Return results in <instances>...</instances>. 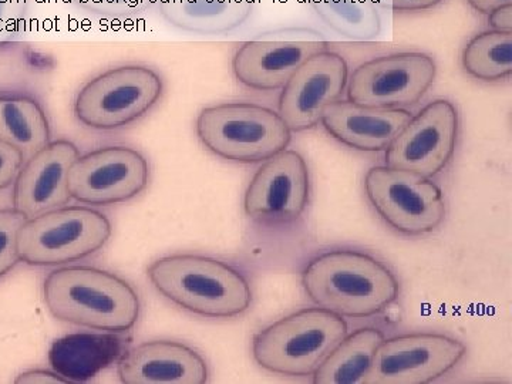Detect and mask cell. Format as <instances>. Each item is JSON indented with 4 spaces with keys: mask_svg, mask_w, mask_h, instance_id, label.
Wrapping results in <instances>:
<instances>
[{
    "mask_svg": "<svg viewBox=\"0 0 512 384\" xmlns=\"http://www.w3.org/2000/svg\"><path fill=\"white\" fill-rule=\"evenodd\" d=\"M464 70L485 83L508 80L512 74V33L488 32L474 36L461 56Z\"/></svg>",
    "mask_w": 512,
    "mask_h": 384,
    "instance_id": "obj_22",
    "label": "cell"
},
{
    "mask_svg": "<svg viewBox=\"0 0 512 384\" xmlns=\"http://www.w3.org/2000/svg\"><path fill=\"white\" fill-rule=\"evenodd\" d=\"M488 25L495 32L512 33V5L493 10L488 15Z\"/></svg>",
    "mask_w": 512,
    "mask_h": 384,
    "instance_id": "obj_28",
    "label": "cell"
},
{
    "mask_svg": "<svg viewBox=\"0 0 512 384\" xmlns=\"http://www.w3.org/2000/svg\"><path fill=\"white\" fill-rule=\"evenodd\" d=\"M72 380L69 377L63 376L59 372H50V370H28V372L22 373L15 380L18 384H57V383H70Z\"/></svg>",
    "mask_w": 512,
    "mask_h": 384,
    "instance_id": "obj_27",
    "label": "cell"
},
{
    "mask_svg": "<svg viewBox=\"0 0 512 384\" xmlns=\"http://www.w3.org/2000/svg\"><path fill=\"white\" fill-rule=\"evenodd\" d=\"M197 136L214 156L238 164L264 163L292 141L279 113L247 101L205 107L197 119Z\"/></svg>",
    "mask_w": 512,
    "mask_h": 384,
    "instance_id": "obj_5",
    "label": "cell"
},
{
    "mask_svg": "<svg viewBox=\"0 0 512 384\" xmlns=\"http://www.w3.org/2000/svg\"><path fill=\"white\" fill-rule=\"evenodd\" d=\"M326 49V42H245L232 59V72L248 89L275 92L309 57Z\"/></svg>",
    "mask_w": 512,
    "mask_h": 384,
    "instance_id": "obj_18",
    "label": "cell"
},
{
    "mask_svg": "<svg viewBox=\"0 0 512 384\" xmlns=\"http://www.w3.org/2000/svg\"><path fill=\"white\" fill-rule=\"evenodd\" d=\"M113 234L103 212L89 207H60L29 218L20 228V261L30 266H59L100 251Z\"/></svg>",
    "mask_w": 512,
    "mask_h": 384,
    "instance_id": "obj_6",
    "label": "cell"
},
{
    "mask_svg": "<svg viewBox=\"0 0 512 384\" xmlns=\"http://www.w3.org/2000/svg\"><path fill=\"white\" fill-rule=\"evenodd\" d=\"M25 163V156L18 148L0 140V191L15 183L20 168Z\"/></svg>",
    "mask_w": 512,
    "mask_h": 384,
    "instance_id": "obj_25",
    "label": "cell"
},
{
    "mask_svg": "<svg viewBox=\"0 0 512 384\" xmlns=\"http://www.w3.org/2000/svg\"><path fill=\"white\" fill-rule=\"evenodd\" d=\"M150 165L140 151L126 146L97 148L74 161L69 191L74 200L109 207L136 198L146 190Z\"/></svg>",
    "mask_w": 512,
    "mask_h": 384,
    "instance_id": "obj_12",
    "label": "cell"
},
{
    "mask_svg": "<svg viewBox=\"0 0 512 384\" xmlns=\"http://www.w3.org/2000/svg\"><path fill=\"white\" fill-rule=\"evenodd\" d=\"M377 10L392 13L424 12L439 6L444 0H370Z\"/></svg>",
    "mask_w": 512,
    "mask_h": 384,
    "instance_id": "obj_26",
    "label": "cell"
},
{
    "mask_svg": "<svg viewBox=\"0 0 512 384\" xmlns=\"http://www.w3.org/2000/svg\"><path fill=\"white\" fill-rule=\"evenodd\" d=\"M147 276L167 301L201 318H238L254 299L247 275L212 256H163L148 266Z\"/></svg>",
    "mask_w": 512,
    "mask_h": 384,
    "instance_id": "obj_3",
    "label": "cell"
},
{
    "mask_svg": "<svg viewBox=\"0 0 512 384\" xmlns=\"http://www.w3.org/2000/svg\"><path fill=\"white\" fill-rule=\"evenodd\" d=\"M412 117L406 109H373L338 100L326 107L320 123L343 146L380 153L390 147Z\"/></svg>",
    "mask_w": 512,
    "mask_h": 384,
    "instance_id": "obj_17",
    "label": "cell"
},
{
    "mask_svg": "<svg viewBox=\"0 0 512 384\" xmlns=\"http://www.w3.org/2000/svg\"><path fill=\"white\" fill-rule=\"evenodd\" d=\"M349 80L345 57L322 50L293 73L279 96V116L292 133L312 130L320 123L323 111L340 100Z\"/></svg>",
    "mask_w": 512,
    "mask_h": 384,
    "instance_id": "obj_14",
    "label": "cell"
},
{
    "mask_svg": "<svg viewBox=\"0 0 512 384\" xmlns=\"http://www.w3.org/2000/svg\"><path fill=\"white\" fill-rule=\"evenodd\" d=\"M471 8L483 15H490L493 10L501 8V6L512 5V0H468Z\"/></svg>",
    "mask_w": 512,
    "mask_h": 384,
    "instance_id": "obj_29",
    "label": "cell"
},
{
    "mask_svg": "<svg viewBox=\"0 0 512 384\" xmlns=\"http://www.w3.org/2000/svg\"><path fill=\"white\" fill-rule=\"evenodd\" d=\"M28 217L16 208L0 210V278L9 274L20 262L18 237Z\"/></svg>",
    "mask_w": 512,
    "mask_h": 384,
    "instance_id": "obj_24",
    "label": "cell"
},
{
    "mask_svg": "<svg viewBox=\"0 0 512 384\" xmlns=\"http://www.w3.org/2000/svg\"><path fill=\"white\" fill-rule=\"evenodd\" d=\"M460 117L450 100L437 99L412 117L384 154L387 167L433 178L456 153Z\"/></svg>",
    "mask_w": 512,
    "mask_h": 384,
    "instance_id": "obj_11",
    "label": "cell"
},
{
    "mask_svg": "<svg viewBox=\"0 0 512 384\" xmlns=\"http://www.w3.org/2000/svg\"><path fill=\"white\" fill-rule=\"evenodd\" d=\"M43 298L56 319L110 335L130 332L140 318L136 289L96 266H64L50 272L43 282Z\"/></svg>",
    "mask_w": 512,
    "mask_h": 384,
    "instance_id": "obj_2",
    "label": "cell"
},
{
    "mask_svg": "<svg viewBox=\"0 0 512 384\" xmlns=\"http://www.w3.org/2000/svg\"><path fill=\"white\" fill-rule=\"evenodd\" d=\"M437 66L423 52H402L360 64L348 80V101L373 109H404L433 86Z\"/></svg>",
    "mask_w": 512,
    "mask_h": 384,
    "instance_id": "obj_9",
    "label": "cell"
},
{
    "mask_svg": "<svg viewBox=\"0 0 512 384\" xmlns=\"http://www.w3.org/2000/svg\"><path fill=\"white\" fill-rule=\"evenodd\" d=\"M333 32L353 40L373 39L382 32L379 10L370 0H308Z\"/></svg>",
    "mask_w": 512,
    "mask_h": 384,
    "instance_id": "obj_23",
    "label": "cell"
},
{
    "mask_svg": "<svg viewBox=\"0 0 512 384\" xmlns=\"http://www.w3.org/2000/svg\"><path fill=\"white\" fill-rule=\"evenodd\" d=\"M384 338L376 328L357 329L348 333L325 362L313 373L316 384H363L366 383L373 359Z\"/></svg>",
    "mask_w": 512,
    "mask_h": 384,
    "instance_id": "obj_20",
    "label": "cell"
},
{
    "mask_svg": "<svg viewBox=\"0 0 512 384\" xmlns=\"http://www.w3.org/2000/svg\"><path fill=\"white\" fill-rule=\"evenodd\" d=\"M365 191L384 224L406 237L429 235L446 218L443 191L423 175L377 165L366 173Z\"/></svg>",
    "mask_w": 512,
    "mask_h": 384,
    "instance_id": "obj_8",
    "label": "cell"
},
{
    "mask_svg": "<svg viewBox=\"0 0 512 384\" xmlns=\"http://www.w3.org/2000/svg\"><path fill=\"white\" fill-rule=\"evenodd\" d=\"M311 198V175L298 151L284 150L261 165L244 198L245 214L265 227L295 224Z\"/></svg>",
    "mask_w": 512,
    "mask_h": 384,
    "instance_id": "obj_13",
    "label": "cell"
},
{
    "mask_svg": "<svg viewBox=\"0 0 512 384\" xmlns=\"http://www.w3.org/2000/svg\"><path fill=\"white\" fill-rule=\"evenodd\" d=\"M79 157V148L69 140L50 141L29 157L13 183V208L29 220L64 207L72 200L69 173Z\"/></svg>",
    "mask_w": 512,
    "mask_h": 384,
    "instance_id": "obj_15",
    "label": "cell"
},
{
    "mask_svg": "<svg viewBox=\"0 0 512 384\" xmlns=\"http://www.w3.org/2000/svg\"><path fill=\"white\" fill-rule=\"evenodd\" d=\"M467 355L460 340L439 333L384 339L366 384H427L453 372Z\"/></svg>",
    "mask_w": 512,
    "mask_h": 384,
    "instance_id": "obj_10",
    "label": "cell"
},
{
    "mask_svg": "<svg viewBox=\"0 0 512 384\" xmlns=\"http://www.w3.org/2000/svg\"><path fill=\"white\" fill-rule=\"evenodd\" d=\"M163 93V79L156 70L124 64L99 74L80 90L74 116L93 130H119L150 113Z\"/></svg>",
    "mask_w": 512,
    "mask_h": 384,
    "instance_id": "obj_7",
    "label": "cell"
},
{
    "mask_svg": "<svg viewBox=\"0 0 512 384\" xmlns=\"http://www.w3.org/2000/svg\"><path fill=\"white\" fill-rule=\"evenodd\" d=\"M302 286L316 306L350 319L382 315L400 298L392 269L353 249L316 255L303 269Z\"/></svg>",
    "mask_w": 512,
    "mask_h": 384,
    "instance_id": "obj_1",
    "label": "cell"
},
{
    "mask_svg": "<svg viewBox=\"0 0 512 384\" xmlns=\"http://www.w3.org/2000/svg\"><path fill=\"white\" fill-rule=\"evenodd\" d=\"M349 333L343 316L308 308L259 330L252 339L256 365L275 375L312 377Z\"/></svg>",
    "mask_w": 512,
    "mask_h": 384,
    "instance_id": "obj_4",
    "label": "cell"
},
{
    "mask_svg": "<svg viewBox=\"0 0 512 384\" xmlns=\"http://www.w3.org/2000/svg\"><path fill=\"white\" fill-rule=\"evenodd\" d=\"M126 384H204L207 362L197 350L174 340H151L128 349L117 363Z\"/></svg>",
    "mask_w": 512,
    "mask_h": 384,
    "instance_id": "obj_16",
    "label": "cell"
},
{
    "mask_svg": "<svg viewBox=\"0 0 512 384\" xmlns=\"http://www.w3.org/2000/svg\"><path fill=\"white\" fill-rule=\"evenodd\" d=\"M52 131L39 101L22 94L0 96V140L18 148L26 158L50 143Z\"/></svg>",
    "mask_w": 512,
    "mask_h": 384,
    "instance_id": "obj_21",
    "label": "cell"
},
{
    "mask_svg": "<svg viewBox=\"0 0 512 384\" xmlns=\"http://www.w3.org/2000/svg\"><path fill=\"white\" fill-rule=\"evenodd\" d=\"M251 10V0H163V13L173 25L202 35L237 29Z\"/></svg>",
    "mask_w": 512,
    "mask_h": 384,
    "instance_id": "obj_19",
    "label": "cell"
}]
</instances>
